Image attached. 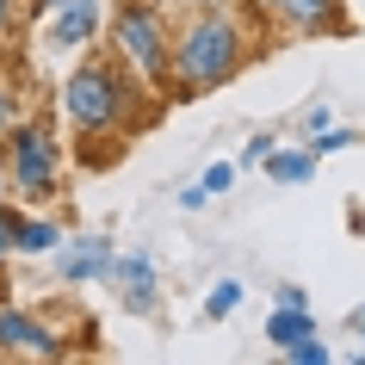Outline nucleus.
Returning a JSON list of instances; mask_svg holds the SVG:
<instances>
[{
    "label": "nucleus",
    "instance_id": "nucleus-1",
    "mask_svg": "<svg viewBox=\"0 0 365 365\" xmlns=\"http://www.w3.org/2000/svg\"><path fill=\"white\" fill-rule=\"evenodd\" d=\"M242 25H235L230 6H198L192 19L168 38V87H180V99H198L205 87H223V81L242 68Z\"/></svg>",
    "mask_w": 365,
    "mask_h": 365
},
{
    "label": "nucleus",
    "instance_id": "nucleus-2",
    "mask_svg": "<svg viewBox=\"0 0 365 365\" xmlns=\"http://www.w3.org/2000/svg\"><path fill=\"white\" fill-rule=\"evenodd\" d=\"M62 112H68V124L81 136H112L130 124V81L118 75L112 62H87L62 87Z\"/></svg>",
    "mask_w": 365,
    "mask_h": 365
},
{
    "label": "nucleus",
    "instance_id": "nucleus-3",
    "mask_svg": "<svg viewBox=\"0 0 365 365\" xmlns=\"http://www.w3.org/2000/svg\"><path fill=\"white\" fill-rule=\"evenodd\" d=\"M6 180L13 192L25 198H50L62 180V155H56V136L43 124H13L6 130Z\"/></svg>",
    "mask_w": 365,
    "mask_h": 365
},
{
    "label": "nucleus",
    "instance_id": "nucleus-4",
    "mask_svg": "<svg viewBox=\"0 0 365 365\" xmlns=\"http://www.w3.org/2000/svg\"><path fill=\"white\" fill-rule=\"evenodd\" d=\"M112 43L149 87H168V31H161V13L155 6H124L112 19Z\"/></svg>",
    "mask_w": 365,
    "mask_h": 365
},
{
    "label": "nucleus",
    "instance_id": "nucleus-5",
    "mask_svg": "<svg viewBox=\"0 0 365 365\" xmlns=\"http://www.w3.org/2000/svg\"><path fill=\"white\" fill-rule=\"evenodd\" d=\"M93 31H99V0H62L43 43L50 50H81V43H93Z\"/></svg>",
    "mask_w": 365,
    "mask_h": 365
},
{
    "label": "nucleus",
    "instance_id": "nucleus-6",
    "mask_svg": "<svg viewBox=\"0 0 365 365\" xmlns=\"http://www.w3.org/2000/svg\"><path fill=\"white\" fill-rule=\"evenodd\" d=\"M0 346L6 353H38V359H56L62 353V341L43 322H31L25 309H0Z\"/></svg>",
    "mask_w": 365,
    "mask_h": 365
},
{
    "label": "nucleus",
    "instance_id": "nucleus-7",
    "mask_svg": "<svg viewBox=\"0 0 365 365\" xmlns=\"http://www.w3.org/2000/svg\"><path fill=\"white\" fill-rule=\"evenodd\" d=\"M272 13L291 31H328V25H341V0H272Z\"/></svg>",
    "mask_w": 365,
    "mask_h": 365
},
{
    "label": "nucleus",
    "instance_id": "nucleus-8",
    "mask_svg": "<svg viewBox=\"0 0 365 365\" xmlns=\"http://www.w3.org/2000/svg\"><path fill=\"white\" fill-rule=\"evenodd\" d=\"M118 285H124V297H130L136 309H155V260L149 254H130V260H112Z\"/></svg>",
    "mask_w": 365,
    "mask_h": 365
},
{
    "label": "nucleus",
    "instance_id": "nucleus-9",
    "mask_svg": "<svg viewBox=\"0 0 365 365\" xmlns=\"http://www.w3.org/2000/svg\"><path fill=\"white\" fill-rule=\"evenodd\" d=\"M106 272H112V242H99V235L62 260V279H106Z\"/></svg>",
    "mask_w": 365,
    "mask_h": 365
},
{
    "label": "nucleus",
    "instance_id": "nucleus-10",
    "mask_svg": "<svg viewBox=\"0 0 365 365\" xmlns=\"http://www.w3.org/2000/svg\"><path fill=\"white\" fill-rule=\"evenodd\" d=\"M260 168L279 180V186H304L309 173H316V155H304V149H267V161Z\"/></svg>",
    "mask_w": 365,
    "mask_h": 365
},
{
    "label": "nucleus",
    "instance_id": "nucleus-11",
    "mask_svg": "<svg viewBox=\"0 0 365 365\" xmlns=\"http://www.w3.org/2000/svg\"><path fill=\"white\" fill-rule=\"evenodd\" d=\"M304 334H309V316L297 304H279V309H272V322H267V341L272 346H291V341H304Z\"/></svg>",
    "mask_w": 365,
    "mask_h": 365
},
{
    "label": "nucleus",
    "instance_id": "nucleus-12",
    "mask_svg": "<svg viewBox=\"0 0 365 365\" xmlns=\"http://www.w3.org/2000/svg\"><path fill=\"white\" fill-rule=\"evenodd\" d=\"M230 309H242V279H217L211 297H205V316H211V322H223Z\"/></svg>",
    "mask_w": 365,
    "mask_h": 365
},
{
    "label": "nucleus",
    "instance_id": "nucleus-13",
    "mask_svg": "<svg viewBox=\"0 0 365 365\" xmlns=\"http://www.w3.org/2000/svg\"><path fill=\"white\" fill-rule=\"evenodd\" d=\"M62 242L56 223H38V217H25V230H19V254H50Z\"/></svg>",
    "mask_w": 365,
    "mask_h": 365
},
{
    "label": "nucleus",
    "instance_id": "nucleus-14",
    "mask_svg": "<svg viewBox=\"0 0 365 365\" xmlns=\"http://www.w3.org/2000/svg\"><path fill=\"white\" fill-rule=\"evenodd\" d=\"M285 359H297V365H328V346L316 341V334H304V341H291V346H279Z\"/></svg>",
    "mask_w": 365,
    "mask_h": 365
},
{
    "label": "nucleus",
    "instance_id": "nucleus-15",
    "mask_svg": "<svg viewBox=\"0 0 365 365\" xmlns=\"http://www.w3.org/2000/svg\"><path fill=\"white\" fill-rule=\"evenodd\" d=\"M19 230H25V211L0 205V254H19Z\"/></svg>",
    "mask_w": 365,
    "mask_h": 365
},
{
    "label": "nucleus",
    "instance_id": "nucleus-16",
    "mask_svg": "<svg viewBox=\"0 0 365 365\" xmlns=\"http://www.w3.org/2000/svg\"><path fill=\"white\" fill-rule=\"evenodd\" d=\"M346 143H359V130H322L316 136V155H334V149H346Z\"/></svg>",
    "mask_w": 365,
    "mask_h": 365
},
{
    "label": "nucleus",
    "instance_id": "nucleus-17",
    "mask_svg": "<svg viewBox=\"0 0 365 365\" xmlns=\"http://www.w3.org/2000/svg\"><path fill=\"white\" fill-rule=\"evenodd\" d=\"M230 180H235V168H230V161H217V168L205 173V192H223V186H230Z\"/></svg>",
    "mask_w": 365,
    "mask_h": 365
},
{
    "label": "nucleus",
    "instance_id": "nucleus-18",
    "mask_svg": "<svg viewBox=\"0 0 365 365\" xmlns=\"http://www.w3.org/2000/svg\"><path fill=\"white\" fill-rule=\"evenodd\" d=\"M13 130V93H6V87H0V136Z\"/></svg>",
    "mask_w": 365,
    "mask_h": 365
},
{
    "label": "nucleus",
    "instance_id": "nucleus-19",
    "mask_svg": "<svg viewBox=\"0 0 365 365\" xmlns=\"http://www.w3.org/2000/svg\"><path fill=\"white\" fill-rule=\"evenodd\" d=\"M6 19H13V0H0V25H6Z\"/></svg>",
    "mask_w": 365,
    "mask_h": 365
},
{
    "label": "nucleus",
    "instance_id": "nucleus-20",
    "mask_svg": "<svg viewBox=\"0 0 365 365\" xmlns=\"http://www.w3.org/2000/svg\"><path fill=\"white\" fill-rule=\"evenodd\" d=\"M38 6H43V13H56V6H62V0H38Z\"/></svg>",
    "mask_w": 365,
    "mask_h": 365
},
{
    "label": "nucleus",
    "instance_id": "nucleus-21",
    "mask_svg": "<svg viewBox=\"0 0 365 365\" xmlns=\"http://www.w3.org/2000/svg\"><path fill=\"white\" fill-rule=\"evenodd\" d=\"M254 6H267V13H272V0H254Z\"/></svg>",
    "mask_w": 365,
    "mask_h": 365
},
{
    "label": "nucleus",
    "instance_id": "nucleus-22",
    "mask_svg": "<svg viewBox=\"0 0 365 365\" xmlns=\"http://www.w3.org/2000/svg\"><path fill=\"white\" fill-rule=\"evenodd\" d=\"M359 328H365V316H359Z\"/></svg>",
    "mask_w": 365,
    "mask_h": 365
}]
</instances>
